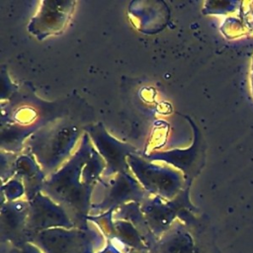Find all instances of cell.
Wrapping results in <instances>:
<instances>
[{
  "label": "cell",
  "instance_id": "3957f363",
  "mask_svg": "<svg viewBox=\"0 0 253 253\" xmlns=\"http://www.w3.org/2000/svg\"><path fill=\"white\" fill-rule=\"evenodd\" d=\"M97 253H150L149 251L136 250L113 240H106V245Z\"/></svg>",
  "mask_w": 253,
  "mask_h": 253
},
{
  "label": "cell",
  "instance_id": "8992f818",
  "mask_svg": "<svg viewBox=\"0 0 253 253\" xmlns=\"http://www.w3.org/2000/svg\"><path fill=\"white\" fill-rule=\"evenodd\" d=\"M94 248H95V246H91V247L87 248L83 253H95L94 252Z\"/></svg>",
  "mask_w": 253,
  "mask_h": 253
},
{
  "label": "cell",
  "instance_id": "6da1fadb",
  "mask_svg": "<svg viewBox=\"0 0 253 253\" xmlns=\"http://www.w3.org/2000/svg\"><path fill=\"white\" fill-rule=\"evenodd\" d=\"M95 234L89 229L55 227L36 234L30 243L43 253H83L95 246Z\"/></svg>",
  "mask_w": 253,
  "mask_h": 253
},
{
  "label": "cell",
  "instance_id": "7a4b0ae2",
  "mask_svg": "<svg viewBox=\"0 0 253 253\" xmlns=\"http://www.w3.org/2000/svg\"><path fill=\"white\" fill-rule=\"evenodd\" d=\"M150 253H199L191 234L181 226L170 227L162 234Z\"/></svg>",
  "mask_w": 253,
  "mask_h": 253
},
{
  "label": "cell",
  "instance_id": "277c9868",
  "mask_svg": "<svg viewBox=\"0 0 253 253\" xmlns=\"http://www.w3.org/2000/svg\"><path fill=\"white\" fill-rule=\"evenodd\" d=\"M9 253H43L38 246L33 243H25L20 247H13Z\"/></svg>",
  "mask_w": 253,
  "mask_h": 253
},
{
  "label": "cell",
  "instance_id": "5b68a950",
  "mask_svg": "<svg viewBox=\"0 0 253 253\" xmlns=\"http://www.w3.org/2000/svg\"><path fill=\"white\" fill-rule=\"evenodd\" d=\"M250 83H251V92L253 94V60H252V65H251V77H250Z\"/></svg>",
  "mask_w": 253,
  "mask_h": 253
}]
</instances>
